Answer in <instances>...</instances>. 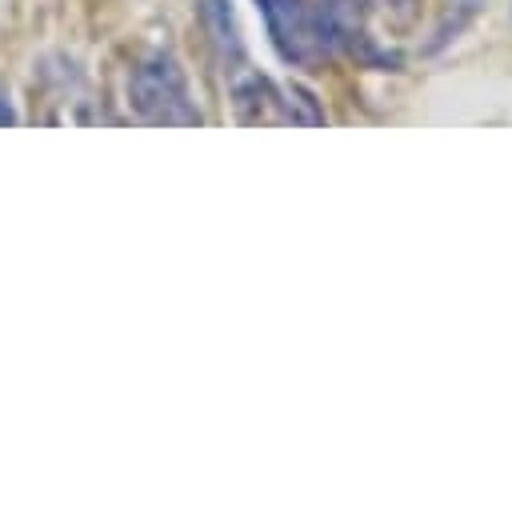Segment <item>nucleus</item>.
<instances>
[{
  "label": "nucleus",
  "instance_id": "1",
  "mask_svg": "<svg viewBox=\"0 0 512 508\" xmlns=\"http://www.w3.org/2000/svg\"><path fill=\"white\" fill-rule=\"evenodd\" d=\"M128 96H132V108H136L148 124H200V112H196L192 100H188L184 72H180L176 60L164 56V52H156V56H148L144 64L132 68Z\"/></svg>",
  "mask_w": 512,
  "mask_h": 508
},
{
  "label": "nucleus",
  "instance_id": "2",
  "mask_svg": "<svg viewBox=\"0 0 512 508\" xmlns=\"http://www.w3.org/2000/svg\"><path fill=\"white\" fill-rule=\"evenodd\" d=\"M308 24H312V40L320 52H348L356 60L396 64L388 52H376L372 36L364 32V16H360L356 0H320L308 12Z\"/></svg>",
  "mask_w": 512,
  "mask_h": 508
},
{
  "label": "nucleus",
  "instance_id": "3",
  "mask_svg": "<svg viewBox=\"0 0 512 508\" xmlns=\"http://www.w3.org/2000/svg\"><path fill=\"white\" fill-rule=\"evenodd\" d=\"M268 24V36L276 44V52L292 64H308L320 56L316 40H312V24H308V8L304 0H256Z\"/></svg>",
  "mask_w": 512,
  "mask_h": 508
},
{
  "label": "nucleus",
  "instance_id": "4",
  "mask_svg": "<svg viewBox=\"0 0 512 508\" xmlns=\"http://www.w3.org/2000/svg\"><path fill=\"white\" fill-rule=\"evenodd\" d=\"M232 104H236V116L240 124H260V120H280V96H276V84L264 80L260 72H244L232 80Z\"/></svg>",
  "mask_w": 512,
  "mask_h": 508
},
{
  "label": "nucleus",
  "instance_id": "5",
  "mask_svg": "<svg viewBox=\"0 0 512 508\" xmlns=\"http://www.w3.org/2000/svg\"><path fill=\"white\" fill-rule=\"evenodd\" d=\"M200 24L216 48V56L224 64H236L244 56V40H240V24H236V12L228 0H204L200 4Z\"/></svg>",
  "mask_w": 512,
  "mask_h": 508
},
{
  "label": "nucleus",
  "instance_id": "6",
  "mask_svg": "<svg viewBox=\"0 0 512 508\" xmlns=\"http://www.w3.org/2000/svg\"><path fill=\"white\" fill-rule=\"evenodd\" d=\"M276 96H280V116H284V124H308V128H316V124L328 120L324 108H320V100H316L304 84H280Z\"/></svg>",
  "mask_w": 512,
  "mask_h": 508
},
{
  "label": "nucleus",
  "instance_id": "7",
  "mask_svg": "<svg viewBox=\"0 0 512 508\" xmlns=\"http://www.w3.org/2000/svg\"><path fill=\"white\" fill-rule=\"evenodd\" d=\"M480 4H484V0H452V4L444 8V16H440V24H436L432 40H428V52H440L444 44H452V40H456L472 20H476Z\"/></svg>",
  "mask_w": 512,
  "mask_h": 508
},
{
  "label": "nucleus",
  "instance_id": "8",
  "mask_svg": "<svg viewBox=\"0 0 512 508\" xmlns=\"http://www.w3.org/2000/svg\"><path fill=\"white\" fill-rule=\"evenodd\" d=\"M4 124H16V112H12V104H8V92L0 88V128Z\"/></svg>",
  "mask_w": 512,
  "mask_h": 508
}]
</instances>
